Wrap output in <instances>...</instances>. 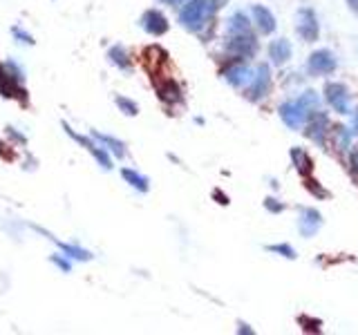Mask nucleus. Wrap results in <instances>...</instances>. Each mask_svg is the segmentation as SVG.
<instances>
[{
  "label": "nucleus",
  "mask_w": 358,
  "mask_h": 335,
  "mask_svg": "<svg viewBox=\"0 0 358 335\" xmlns=\"http://www.w3.org/2000/svg\"><path fill=\"white\" fill-rule=\"evenodd\" d=\"M224 0H186L184 7L179 9V25L188 31H201L213 14L222 7Z\"/></svg>",
  "instance_id": "nucleus-1"
},
{
  "label": "nucleus",
  "mask_w": 358,
  "mask_h": 335,
  "mask_svg": "<svg viewBox=\"0 0 358 335\" xmlns=\"http://www.w3.org/2000/svg\"><path fill=\"white\" fill-rule=\"evenodd\" d=\"M296 31H298V36L302 40H307V43L318 40V36H320V22H318L316 11H313L311 7L298 9V14H296Z\"/></svg>",
  "instance_id": "nucleus-2"
},
{
  "label": "nucleus",
  "mask_w": 358,
  "mask_h": 335,
  "mask_svg": "<svg viewBox=\"0 0 358 335\" xmlns=\"http://www.w3.org/2000/svg\"><path fill=\"white\" fill-rule=\"evenodd\" d=\"M63 130L70 134V137L76 141V143H81L83 148L94 156V161L103 168V170H112V159H110V154H108V150L103 148V145H99L94 139H90V137H83V134H78V132H74L70 126H67V123L63 121Z\"/></svg>",
  "instance_id": "nucleus-3"
},
{
  "label": "nucleus",
  "mask_w": 358,
  "mask_h": 335,
  "mask_svg": "<svg viewBox=\"0 0 358 335\" xmlns=\"http://www.w3.org/2000/svg\"><path fill=\"white\" fill-rule=\"evenodd\" d=\"M309 114H311V107H309L302 98L280 105V119H282V121H285V126H289L291 130H300V128H302V123L307 121Z\"/></svg>",
  "instance_id": "nucleus-4"
},
{
  "label": "nucleus",
  "mask_w": 358,
  "mask_h": 335,
  "mask_svg": "<svg viewBox=\"0 0 358 335\" xmlns=\"http://www.w3.org/2000/svg\"><path fill=\"white\" fill-rule=\"evenodd\" d=\"M227 52L233 56H240V59H249V56L257 52V38L251 31L231 34V38L227 43Z\"/></svg>",
  "instance_id": "nucleus-5"
},
{
  "label": "nucleus",
  "mask_w": 358,
  "mask_h": 335,
  "mask_svg": "<svg viewBox=\"0 0 358 335\" xmlns=\"http://www.w3.org/2000/svg\"><path fill=\"white\" fill-rule=\"evenodd\" d=\"M268 87H271V70L268 65H257L255 74L251 76L249 89H246V98L249 100H262L268 94Z\"/></svg>",
  "instance_id": "nucleus-6"
},
{
  "label": "nucleus",
  "mask_w": 358,
  "mask_h": 335,
  "mask_svg": "<svg viewBox=\"0 0 358 335\" xmlns=\"http://www.w3.org/2000/svg\"><path fill=\"white\" fill-rule=\"evenodd\" d=\"M139 25L143 27L145 34H150V36H164V34L171 29V22L168 18L162 14L159 9H148L143 11V16L139 20Z\"/></svg>",
  "instance_id": "nucleus-7"
},
{
  "label": "nucleus",
  "mask_w": 358,
  "mask_h": 335,
  "mask_svg": "<svg viewBox=\"0 0 358 335\" xmlns=\"http://www.w3.org/2000/svg\"><path fill=\"white\" fill-rule=\"evenodd\" d=\"M324 98H327V103L336 112H341V114L350 112V92H347V87L343 83H327V87H324Z\"/></svg>",
  "instance_id": "nucleus-8"
},
{
  "label": "nucleus",
  "mask_w": 358,
  "mask_h": 335,
  "mask_svg": "<svg viewBox=\"0 0 358 335\" xmlns=\"http://www.w3.org/2000/svg\"><path fill=\"white\" fill-rule=\"evenodd\" d=\"M336 65H338V61H336L334 52L329 50H316L309 56V63H307L311 74H331L336 70Z\"/></svg>",
  "instance_id": "nucleus-9"
},
{
  "label": "nucleus",
  "mask_w": 358,
  "mask_h": 335,
  "mask_svg": "<svg viewBox=\"0 0 358 335\" xmlns=\"http://www.w3.org/2000/svg\"><path fill=\"white\" fill-rule=\"evenodd\" d=\"M322 226V215L316 208H302L298 219V230L302 237H313Z\"/></svg>",
  "instance_id": "nucleus-10"
},
{
  "label": "nucleus",
  "mask_w": 358,
  "mask_h": 335,
  "mask_svg": "<svg viewBox=\"0 0 358 335\" xmlns=\"http://www.w3.org/2000/svg\"><path fill=\"white\" fill-rule=\"evenodd\" d=\"M251 76L253 72L249 70L246 65H231L224 70V78H227V83L233 85V87H244L251 83Z\"/></svg>",
  "instance_id": "nucleus-11"
},
{
  "label": "nucleus",
  "mask_w": 358,
  "mask_h": 335,
  "mask_svg": "<svg viewBox=\"0 0 358 335\" xmlns=\"http://www.w3.org/2000/svg\"><path fill=\"white\" fill-rule=\"evenodd\" d=\"M307 119H309L307 130H305V132H307V137L322 145V141H324V128L329 126V123H327V117L320 114V112H318V114H313V112H311V114H309Z\"/></svg>",
  "instance_id": "nucleus-12"
},
{
  "label": "nucleus",
  "mask_w": 358,
  "mask_h": 335,
  "mask_svg": "<svg viewBox=\"0 0 358 335\" xmlns=\"http://www.w3.org/2000/svg\"><path fill=\"white\" fill-rule=\"evenodd\" d=\"M34 230H38V232H43V234H48L43 228H38V226H34ZM48 237L59 246V248L63 251V255H67L70 260H81V262H87V260H92V255H90L85 248H81V246H72V244H65V241H59L56 237H52V234H48Z\"/></svg>",
  "instance_id": "nucleus-13"
},
{
  "label": "nucleus",
  "mask_w": 358,
  "mask_h": 335,
  "mask_svg": "<svg viewBox=\"0 0 358 335\" xmlns=\"http://www.w3.org/2000/svg\"><path fill=\"white\" fill-rule=\"evenodd\" d=\"M253 18L257 22V29L262 34H273L275 31V16L268 11L264 5H253Z\"/></svg>",
  "instance_id": "nucleus-14"
},
{
  "label": "nucleus",
  "mask_w": 358,
  "mask_h": 335,
  "mask_svg": "<svg viewBox=\"0 0 358 335\" xmlns=\"http://www.w3.org/2000/svg\"><path fill=\"white\" fill-rule=\"evenodd\" d=\"M92 139H94L99 145H103V148H106L108 152H112L115 156H119V159H123V156H126V143L119 141V139H115V137H110V134H101V132L92 130Z\"/></svg>",
  "instance_id": "nucleus-15"
},
{
  "label": "nucleus",
  "mask_w": 358,
  "mask_h": 335,
  "mask_svg": "<svg viewBox=\"0 0 358 335\" xmlns=\"http://www.w3.org/2000/svg\"><path fill=\"white\" fill-rule=\"evenodd\" d=\"M268 56L275 65H282L291 59V43L287 38H278L268 45Z\"/></svg>",
  "instance_id": "nucleus-16"
},
{
  "label": "nucleus",
  "mask_w": 358,
  "mask_h": 335,
  "mask_svg": "<svg viewBox=\"0 0 358 335\" xmlns=\"http://www.w3.org/2000/svg\"><path fill=\"white\" fill-rule=\"evenodd\" d=\"M108 59H110L112 65L119 67L121 72H130V70H132L130 54L126 52V47H123V45H112L110 52H108Z\"/></svg>",
  "instance_id": "nucleus-17"
},
{
  "label": "nucleus",
  "mask_w": 358,
  "mask_h": 335,
  "mask_svg": "<svg viewBox=\"0 0 358 335\" xmlns=\"http://www.w3.org/2000/svg\"><path fill=\"white\" fill-rule=\"evenodd\" d=\"M121 177L126 179V184H128L130 188L139 190V193H148V190H150L148 177H143L141 172L132 170V168H123V170H121Z\"/></svg>",
  "instance_id": "nucleus-18"
},
{
  "label": "nucleus",
  "mask_w": 358,
  "mask_h": 335,
  "mask_svg": "<svg viewBox=\"0 0 358 335\" xmlns=\"http://www.w3.org/2000/svg\"><path fill=\"white\" fill-rule=\"evenodd\" d=\"M157 92H159V98L168 105H175V103H182V89L175 81H166L157 87Z\"/></svg>",
  "instance_id": "nucleus-19"
},
{
  "label": "nucleus",
  "mask_w": 358,
  "mask_h": 335,
  "mask_svg": "<svg viewBox=\"0 0 358 335\" xmlns=\"http://www.w3.org/2000/svg\"><path fill=\"white\" fill-rule=\"evenodd\" d=\"M291 161H294V165L298 168V172L302 177H309L313 172V161L311 156L302 150V148H291Z\"/></svg>",
  "instance_id": "nucleus-20"
},
{
  "label": "nucleus",
  "mask_w": 358,
  "mask_h": 335,
  "mask_svg": "<svg viewBox=\"0 0 358 335\" xmlns=\"http://www.w3.org/2000/svg\"><path fill=\"white\" fill-rule=\"evenodd\" d=\"M240 31H251V22L244 11H235L229 20V34H240Z\"/></svg>",
  "instance_id": "nucleus-21"
},
{
  "label": "nucleus",
  "mask_w": 358,
  "mask_h": 335,
  "mask_svg": "<svg viewBox=\"0 0 358 335\" xmlns=\"http://www.w3.org/2000/svg\"><path fill=\"white\" fill-rule=\"evenodd\" d=\"M115 103H117L119 112H123L126 117H137L139 114V105L134 103L132 98H128V96H117Z\"/></svg>",
  "instance_id": "nucleus-22"
},
{
  "label": "nucleus",
  "mask_w": 358,
  "mask_h": 335,
  "mask_svg": "<svg viewBox=\"0 0 358 335\" xmlns=\"http://www.w3.org/2000/svg\"><path fill=\"white\" fill-rule=\"evenodd\" d=\"M266 251L282 255V257H287V260H296V257H298L296 248H294V246H289V244H273V246H266Z\"/></svg>",
  "instance_id": "nucleus-23"
},
{
  "label": "nucleus",
  "mask_w": 358,
  "mask_h": 335,
  "mask_svg": "<svg viewBox=\"0 0 358 335\" xmlns=\"http://www.w3.org/2000/svg\"><path fill=\"white\" fill-rule=\"evenodd\" d=\"M298 322L302 324V329H305V331H311V333H320L322 331V322L320 320H313L309 315H302Z\"/></svg>",
  "instance_id": "nucleus-24"
},
{
  "label": "nucleus",
  "mask_w": 358,
  "mask_h": 335,
  "mask_svg": "<svg viewBox=\"0 0 358 335\" xmlns=\"http://www.w3.org/2000/svg\"><path fill=\"white\" fill-rule=\"evenodd\" d=\"M50 262L54 266H59L61 268V273H72V262H70V257H63V255H52L50 257Z\"/></svg>",
  "instance_id": "nucleus-25"
},
{
  "label": "nucleus",
  "mask_w": 358,
  "mask_h": 335,
  "mask_svg": "<svg viewBox=\"0 0 358 335\" xmlns=\"http://www.w3.org/2000/svg\"><path fill=\"white\" fill-rule=\"evenodd\" d=\"M305 186L311 190V193L313 195H316V197H329V193H327V190H324V188H320L318 186V181H313V179H311V174L309 177H305Z\"/></svg>",
  "instance_id": "nucleus-26"
},
{
  "label": "nucleus",
  "mask_w": 358,
  "mask_h": 335,
  "mask_svg": "<svg viewBox=\"0 0 358 335\" xmlns=\"http://www.w3.org/2000/svg\"><path fill=\"white\" fill-rule=\"evenodd\" d=\"M264 208H266L268 212H273V215H278V212H282V210H285V204H280V201L273 199V197H266V199H264Z\"/></svg>",
  "instance_id": "nucleus-27"
},
{
  "label": "nucleus",
  "mask_w": 358,
  "mask_h": 335,
  "mask_svg": "<svg viewBox=\"0 0 358 335\" xmlns=\"http://www.w3.org/2000/svg\"><path fill=\"white\" fill-rule=\"evenodd\" d=\"M11 34H14V36L18 38V43H25V45H34V36H31V34H27V31H22L20 27H14V29H11Z\"/></svg>",
  "instance_id": "nucleus-28"
},
{
  "label": "nucleus",
  "mask_w": 358,
  "mask_h": 335,
  "mask_svg": "<svg viewBox=\"0 0 358 335\" xmlns=\"http://www.w3.org/2000/svg\"><path fill=\"white\" fill-rule=\"evenodd\" d=\"M7 134H9V137L14 139V141H18V143H25V141H27V139H25V134H20L16 128H7Z\"/></svg>",
  "instance_id": "nucleus-29"
},
{
  "label": "nucleus",
  "mask_w": 358,
  "mask_h": 335,
  "mask_svg": "<svg viewBox=\"0 0 358 335\" xmlns=\"http://www.w3.org/2000/svg\"><path fill=\"white\" fill-rule=\"evenodd\" d=\"M238 333H246V335H253V329H249V324H244V322H240V329H238Z\"/></svg>",
  "instance_id": "nucleus-30"
},
{
  "label": "nucleus",
  "mask_w": 358,
  "mask_h": 335,
  "mask_svg": "<svg viewBox=\"0 0 358 335\" xmlns=\"http://www.w3.org/2000/svg\"><path fill=\"white\" fill-rule=\"evenodd\" d=\"M345 3H347V7L354 11V14H358V0H345Z\"/></svg>",
  "instance_id": "nucleus-31"
},
{
  "label": "nucleus",
  "mask_w": 358,
  "mask_h": 335,
  "mask_svg": "<svg viewBox=\"0 0 358 335\" xmlns=\"http://www.w3.org/2000/svg\"><path fill=\"white\" fill-rule=\"evenodd\" d=\"M162 3H164V5H171V7H173V5L177 7V5H184L186 0H162Z\"/></svg>",
  "instance_id": "nucleus-32"
},
{
  "label": "nucleus",
  "mask_w": 358,
  "mask_h": 335,
  "mask_svg": "<svg viewBox=\"0 0 358 335\" xmlns=\"http://www.w3.org/2000/svg\"><path fill=\"white\" fill-rule=\"evenodd\" d=\"M354 163H356V168H358V154H354Z\"/></svg>",
  "instance_id": "nucleus-33"
},
{
  "label": "nucleus",
  "mask_w": 358,
  "mask_h": 335,
  "mask_svg": "<svg viewBox=\"0 0 358 335\" xmlns=\"http://www.w3.org/2000/svg\"><path fill=\"white\" fill-rule=\"evenodd\" d=\"M354 121H356V128H358V110H356V117H354Z\"/></svg>",
  "instance_id": "nucleus-34"
}]
</instances>
